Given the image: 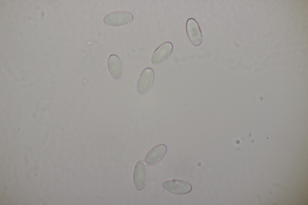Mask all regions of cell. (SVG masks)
I'll return each mask as SVG.
<instances>
[{"label": "cell", "instance_id": "6da1fadb", "mask_svg": "<svg viewBox=\"0 0 308 205\" xmlns=\"http://www.w3.org/2000/svg\"><path fill=\"white\" fill-rule=\"evenodd\" d=\"M133 19V15L125 11L113 12L106 15L104 21L107 25L113 27H120L128 25Z\"/></svg>", "mask_w": 308, "mask_h": 205}, {"label": "cell", "instance_id": "7a4b0ae2", "mask_svg": "<svg viewBox=\"0 0 308 205\" xmlns=\"http://www.w3.org/2000/svg\"><path fill=\"white\" fill-rule=\"evenodd\" d=\"M162 186L165 191L177 194L188 193L191 191L192 188L191 185L188 182L177 179L166 180L162 183Z\"/></svg>", "mask_w": 308, "mask_h": 205}, {"label": "cell", "instance_id": "3957f363", "mask_svg": "<svg viewBox=\"0 0 308 205\" xmlns=\"http://www.w3.org/2000/svg\"><path fill=\"white\" fill-rule=\"evenodd\" d=\"M147 170L145 163L139 161L135 164L132 174V181L134 188L140 190L144 187L147 179Z\"/></svg>", "mask_w": 308, "mask_h": 205}, {"label": "cell", "instance_id": "277c9868", "mask_svg": "<svg viewBox=\"0 0 308 205\" xmlns=\"http://www.w3.org/2000/svg\"><path fill=\"white\" fill-rule=\"evenodd\" d=\"M154 73L150 67L145 68L141 73L138 78L136 88L138 93L143 94L151 88L154 79Z\"/></svg>", "mask_w": 308, "mask_h": 205}, {"label": "cell", "instance_id": "5b68a950", "mask_svg": "<svg viewBox=\"0 0 308 205\" xmlns=\"http://www.w3.org/2000/svg\"><path fill=\"white\" fill-rule=\"evenodd\" d=\"M186 30L191 42L195 46L199 45L202 41V35L199 25L195 19L190 18L188 20Z\"/></svg>", "mask_w": 308, "mask_h": 205}, {"label": "cell", "instance_id": "8992f818", "mask_svg": "<svg viewBox=\"0 0 308 205\" xmlns=\"http://www.w3.org/2000/svg\"><path fill=\"white\" fill-rule=\"evenodd\" d=\"M173 45L170 42H166L160 44L154 51L151 56V60L155 65L159 64L166 60L171 54Z\"/></svg>", "mask_w": 308, "mask_h": 205}, {"label": "cell", "instance_id": "52a82bcc", "mask_svg": "<svg viewBox=\"0 0 308 205\" xmlns=\"http://www.w3.org/2000/svg\"><path fill=\"white\" fill-rule=\"evenodd\" d=\"M167 151V148L164 144L155 146L146 154L144 159L145 164L149 166L156 164L164 157Z\"/></svg>", "mask_w": 308, "mask_h": 205}, {"label": "cell", "instance_id": "ba28073f", "mask_svg": "<svg viewBox=\"0 0 308 205\" xmlns=\"http://www.w3.org/2000/svg\"><path fill=\"white\" fill-rule=\"evenodd\" d=\"M108 68L112 78L116 79H120L123 74V67L121 60L117 55L112 54L109 58Z\"/></svg>", "mask_w": 308, "mask_h": 205}]
</instances>
